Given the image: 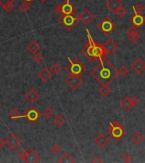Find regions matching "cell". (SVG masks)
<instances>
[{
    "instance_id": "obj_26",
    "label": "cell",
    "mask_w": 145,
    "mask_h": 163,
    "mask_svg": "<svg viewBox=\"0 0 145 163\" xmlns=\"http://www.w3.org/2000/svg\"><path fill=\"white\" fill-rule=\"evenodd\" d=\"M110 92H111V89L110 88L109 85H102L99 89V93L104 98H106L109 94H110Z\"/></svg>"
},
{
    "instance_id": "obj_13",
    "label": "cell",
    "mask_w": 145,
    "mask_h": 163,
    "mask_svg": "<svg viewBox=\"0 0 145 163\" xmlns=\"http://www.w3.org/2000/svg\"><path fill=\"white\" fill-rule=\"evenodd\" d=\"M5 142H6V145L10 150H12V151L16 150L18 146L21 145V143H22L21 142V139L16 134H12L9 135Z\"/></svg>"
},
{
    "instance_id": "obj_43",
    "label": "cell",
    "mask_w": 145,
    "mask_h": 163,
    "mask_svg": "<svg viewBox=\"0 0 145 163\" xmlns=\"http://www.w3.org/2000/svg\"><path fill=\"white\" fill-rule=\"evenodd\" d=\"M0 106H1V103H0Z\"/></svg>"
},
{
    "instance_id": "obj_30",
    "label": "cell",
    "mask_w": 145,
    "mask_h": 163,
    "mask_svg": "<svg viewBox=\"0 0 145 163\" xmlns=\"http://www.w3.org/2000/svg\"><path fill=\"white\" fill-rule=\"evenodd\" d=\"M133 12L136 13V14H143V10H144V7L143 5L140 3L137 4L135 6H133Z\"/></svg>"
},
{
    "instance_id": "obj_21",
    "label": "cell",
    "mask_w": 145,
    "mask_h": 163,
    "mask_svg": "<svg viewBox=\"0 0 145 163\" xmlns=\"http://www.w3.org/2000/svg\"><path fill=\"white\" fill-rule=\"evenodd\" d=\"M40 98V95L38 94L37 90L35 89H30L29 91H27L25 94V99L30 103L34 104Z\"/></svg>"
},
{
    "instance_id": "obj_6",
    "label": "cell",
    "mask_w": 145,
    "mask_h": 163,
    "mask_svg": "<svg viewBox=\"0 0 145 163\" xmlns=\"http://www.w3.org/2000/svg\"><path fill=\"white\" fill-rule=\"evenodd\" d=\"M79 21V18L76 16V15H66L61 16L59 18V23L62 26L67 32H71L72 29L77 25Z\"/></svg>"
},
{
    "instance_id": "obj_23",
    "label": "cell",
    "mask_w": 145,
    "mask_h": 163,
    "mask_svg": "<svg viewBox=\"0 0 145 163\" xmlns=\"http://www.w3.org/2000/svg\"><path fill=\"white\" fill-rule=\"evenodd\" d=\"M66 118H65V116H63V115H58L54 119V124L55 126L57 127H61L63 125H65V123H66Z\"/></svg>"
},
{
    "instance_id": "obj_7",
    "label": "cell",
    "mask_w": 145,
    "mask_h": 163,
    "mask_svg": "<svg viewBox=\"0 0 145 163\" xmlns=\"http://www.w3.org/2000/svg\"><path fill=\"white\" fill-rule=\"evenodd\" d=\"M97 27L99 29L100 32L103 33L105 36H109L110 33H112L116 29V25L115 22L111 20L110 17H105L104 20L100 21V23Z\"/></svg>"
},
{
    "instance_id": "obj_38",
    "label": "cell",
    "mask_w": 145,
    "mask_h": 163,
    "mask_svg": "<svg viewBox=\"0 0 145 163\" xmlns=\"http://www.w3.org/2000/svg\"><path fill=\"white\" fill-rule=\"evenodd\" d=\"M16 0H0V5L4 8L6 4H9V3H15Z\"/></svg>"
},
{
    "instance_id": "obj_33",
    "label": "cell",
    "mask_w": 145,
    "mask_h": 163,
    "mask_svg": "<svg viewBox=\"0 0 145 163\" xmlns=\"http://www.w3.org/2000/svg\"><path fill=\"white\" fill-rule=\"evenodd\" d=\"M50 150L54 154H59L62 151V147L60 146L59 144H54V145L51 147Z\"/></svg>"
},
{
    "instance_id": "obj_1",
    "label": "cell",
    "mask_w": 145,
    "mask_h": 163,
    "mask_svg": "<svg viewBox=\"0 0 145 163\" xmlns=\"http://www.w3.org/2000/svg\"><path fill=\"white\" fill-rule=\"evenodd\" d=\"M91 75L101 85H110L118 77V70L107 59L100 60L99 65L92 70Z\"/></svg>"
},
{
    "instance_id": "obj_3",
    "label": "cell",
    "mask_w": 145,
    "mask_h": 163,
    "mask_svg": "<svg viewBox=\"0 0 145 163\" xmlns=\"http://www.w3.org/2000/svg\"><path fill=\"white\" fill-rule=\"evenodd\" d=\"M68 60L70 61V63L66 67V71L70 75L81 77L87 71L86 66L84 65L82 61L79 60L78 58H75L74 60H71L70 58H68Z\"/></svg>"
},
{
    "instance_id": "obj_31",
    "label": "cell",
    "mask_w": 145,
    "mask_h": 163,
    "mask_svg": "<svg viewBox=\"0 0 145 163\" xmlns=\"http://www.w3.org/2000/svg\"><path fill=\"white\" fill-rule=\"evenodd\" d=\"M19 10H21V12L26 13L30 9V3L28 2H23L21 5H19Z\"/></svg>"
},
{
    "instance_id": "obj_18",
    "label": "cell",
    "mask_w": 145,
    "mask_h": 163,
    "mask_svg": "<svg viewBox=\"0 0 145 163\" xmlns=\"http://www.w3.org/2000/svg\"><path fill=\"white\" fill-rule=\"evenodd\" d=\"M94 142L99 148L104 149L108 145V144L110 143V139L104 133H100L99 134H98L95 137Z\"/></svg>"
},
{
    "instance_id": "obj_10",
    "label": "cell",
    "mask_w": 145,
    "mask_h": 163,
    "mask_svg": "<svg viewBox=\"0 0 145 163\" xmlns=\"http://www.w3.org/2000/svg\"><path fill=\"white\" fill-rule=\"evenodd\" d=\"M83 79L80 76H73L71 75L68 78H66V83L69 88L72 90H76L80 88V86L83 84Z\"/></svg>"
},
{
    "instance_id": "obj_36",
    "label": "cell",
    "mask_w": 145,
    "mask_h": 163,
    "mask_svg": "<svg viewBox=\"0 0 145 163\" xmlns=\"http://www.w3.org/2000/svg\"><path fill=\"white\" fill-rule=\"evenodd\" d=\"M126 14H127V10L122 7V8L118 10V12L116 13V15L118 17H120V18H123V17L126 16Z\"/></svg>"
},
{
    "instance_id": "obj_37",
    "label": "cell",
    "mask_w": 145,
    "mask_h": 163,
    "mask_svg": "<svg viewBox=\"0 0 145 163\" xmlns=\"http://www.w3.org/2000/svg\"><path fill=\"white\" fill-rule=\"evenodd\" d=\"M25 154H26V151H25V149H21V151H18V153H17V155L21 158V160H22L23 161H24V159H25Z\"/></svg>"
},
{
    "instance_id": "obj_22",
    "label": "cell",
    "mask_w": 145,
    "mask_h": 163,
    "mask_svg": "<svg viewBox=\"0 0 145 163\" xmlns=\"http://www.w3.org/2000/svg\"><path fill=\"white\" fill-rule=\"evenodd\" d=\"M27 49H28V51H29L30 53L32 54H37L39 53V51H40V46L38 45L36 41H32L31 43H28L27 45Z\"/></svg>"
},
{
    "instance_id": "obj_25",
    "label": "cell",
    "mask_w": 145,
    "mask_h": 163,
    "mask_svg": "<svg viewBox=\"0 0 145 163\" xmlns=\"http://www.w3.org/2000/svg\"><path fill=\"white\" fill-rule=\"evenodd\" d=\"M59 163H74L76 162L75 159L72 157V155H71L69 153H66L65 155H63L60 159L59 160Z\"/></svg>"
},
{
    "instance_id": "obj_39",
    "label": "cell",
    "mask_w": 145,
    "mask_h": 163,
    "mask_svg": "<svg viewBox=\"0 0 145 163\" xmlns=\"http://www.w3.org/2000/svg\"><path fill=\"white\" fill-rule=\"evenodd\" d=\"M92 162H93V163H95V162L101 163V162H102V160L100 159L99 156H95V157H94L93 159L92 160Z\"/></svg>"
},
{
    "instance_id": "obj_8",
    "label": "cell",
    "mask_w": 145,
    "mask_h": 163,
    "mask_svg": "<svg viewBox=\"0 0 145 163\" xmlns=\"http://www.w3.org/2000/svg\"><path fill=\"white\" fill-rule=\"evenodd\" d=\"M138 102L136 96H125L120 101V106L124 110H129L137 106Z\"/></svg>"
},
{
    "instance_id": "obj_19",
    "label": "cell",
    "mask_w": 145,
    "mask_h": 163,
    "mask_svg": "<svg viewBox=\"0 0 145 163\" xmlns=\"http://www.w3.org/2000/svg\"><path fill=\"white\" fill-rule=\"evenodd\" d=\"M131 22L136 27H140L143 25L145 24V16L143 14H136L134 13L133 17L130 18Z\"/></svg>"
},
{
    "instance_id": "obj_41",
    "label": "cell",
    "mask_w": 145,
    "mask_h": 163,
    "mask_svg": "<svg viewBox=\"0 0 145 163\" xmlns=\"http://www.w3.org/2000/svg\"><path fill=\"white\" fill-rule=\"evenodd\" d=\"M24 2H28V3H31V2H32L34 0H23Z\"/></svg>"
},
{
    "instance_id": "obj_9",
    "label": "cell",
    "mask_w": 145,
    "mask_h": 163,
    "mask_svg": "<svg viewBox=\"0 0 145 163\" xmlns=\"http://www.w3.org/2000/svg\"><path fill=\"white\" fill-rule=\"evenodd\" d=\"M40 117H41V114L39 113V111L33 107H31L26 110L25 114L22 115L21 118H25L32 124H35L40 119Z\"/></svg>"
},
{
    "instance_id": "obj_35",
    "label": "cell",
    "mask_w": 145,
    "mask_h": 163,
    "mask_svg": "<svg viewBox=\"0 0 145 163\" xmlns=\"http://www.w3.org/2000/svg\"><path fill=\"white\" fill-rule=\"evenodd\" d=\"M121 159H122V161H124V162L129 163V162H132L133 161V158L132 155L128 154V153H126V154H125L122 157H121Z\"/></svg>"
},
{
    "instance_id": "obj_28",
    "label": "cell",
    "mask_w": 145,
    "mask_h": 163,
    "mask_svg": "<svg viewBox=\"0 0 145 163\" xmlns=\"http://www.w3.org/2000/svg\"><path fill=\"white\" fill-rule=\"evenodd\" d=\"M50 72L52 73V75H58L60 71H61V66L59 65L58 63H54L53 65L50 66L49 68Z\"/></svg>"
},
{
    "instance_id": "obj_4",
    "label": "cell",
    "mask_w": 145,
    "mask_h": 163,
    "mask_svg": "<svg viewBox=\"0 0 145 163\" xmlns=\"http://www.w3.org/2000/svg\"><path fill=\"white\" fill-rule=\"evenodd\" d=\"M109 134L116 141H120L122 137L126 134V131L120 122L113 121L109 123Z\"/></svg>"
},
{
    "instance_id": "obj_15",
    "label": "cell",
    "mask_w": 145,
    "mask_h": 163,
    "mask_svg": "<svg viewBox=\"0 0 145 163\" xmlns=\"http://www.w3.org/2000/svg\"><path fill=\"white\" fill-rule=\"evenodd\" d=\"M132 69L138 75H141L145 71V61L142 58H138L131 64Z\"/></svg>"
},
{
    "instance_id": "obj_20",
    "label": "cell",
    "mask_w": 145,
    "mask_h": 163,
    "mask_svg": "<svg viewBox=\"0 0 145 163\" xmlns=\"http://www.w3.org/2000/svg\"><path fill=\"white\" fill-rule=\"evenodd\" d=\"M37 77H38V78H39L43 83H47V82H49L51 80V78H52V73L50 72L49 69H47L45 67H43V68L38 72Z\"/></svg>"
},
{
    "instance_id": "obj_42",
    "label": "cell",
    "mask_w": 145,
    "mask_h": 163,
    "mask_svg": "<svg viewBox=\"0 0 145 163\" xmlns=\"http://www.w3.org/2000/svg\"><path fill=\"white\" fill-rule=\"evenodd\" d=\"M41 2H42V3H45V2H47L48 0H40Z\"/></svg>"
},
{
    "instance_id": "obj_12",
    "label": "cell",
    "mask_w": 145,
    "mask_h": 163,
    "mask_svg": "<svg viewBox=\"0 0 145 163\" xmlns=\"http://www.w3.org/2000/svg\"><path fill=\"white\" fill-rule=\"evenodd\" d=\"M119 45L116 43V42L112 38H109L108 40L104 43V52L106 55H111L116 52L117 49H119Z\"/></svg>"
},
{
    "instance_id": "obj_40",
    "label": "cell",
    "mask_w": 145,
    "mask_h": 163,
    "mask_svg": "<svg viewBox=\"0 0 145 163\" xmlns=\"http://www.w3.org/2000/svg\"><path fill=\"white\" fill-rule=\"evenodd\" d=\"M4 144H6V142L4 141V139L0 138V150H1V149L4 146Z\"/></svg>"
},
{
    "instance_id": "obj_2",
    "label": "cell",
    "mask_w": 145,
    "mask_h": 163,
    "mask_svg": "<svg viewBox=\"0 0 145 163\" xmlns=\"http://www.w3.org/2000/svg\"><path fill=\"white\" fill-rule=\"evenodd\" d=\"M86 32L87 33L88 41L82 49V53L91 61H100L105 58L106 54L104 52V45L99 44L98 43H96L91 37L89 31L87 29L86 30Z\"/></svg>"
},
{
    "instance_id": "obj_29",
    "label": "cell",
    "mask_w": 145,
    "mask_h": 163,
    "mask_svg": "<svg viewBox=\"0 0 145 163\" xmlns=\"http://www.w3.org/2000/svg\"><path fill=\"white\" fill-rule=\"evenodd\" d=\"M54 114V110L50 107H48L46 108L44 111H43V116L45 117V119H50Z\"/></svg>"
},
{
    "instance_id": "obj_27",
    "label": "cell",
    "mask_w": 145,
    "mask_h": 163,
    "mask_svg": "<svg viewBox=\"0 0 145 163\" xmlns=\"http://www.w3.org/2000/svg\"><path fill=\"white\" fill-rule=\"evenodd\" d=\"M9 117L11 119H19L22 117V114L20 110L16 109V108H14L12 110L9 111Z\"/></svg>"
},
{
    "instance_id": "obj_11",
    "label": "cell",
    "mask_w": 145,
    "mask_h": 163,
    "mask_svg": "<svg viewBox=\"0 0 145 163\" xmlns=\"http://www.w3.org/2000/svg\"><path fill=\"white\" fill-rule=\"evenodd\" d=\"M126 33L128 37V40L130 41L131 43H137V42L140 39V34L139 32L137 31V29L136 26H132L129 28L126 29Z\"/></svg>"
},
{
    "instance_id": "obj_44",
    "label": "cell",
    "mask_w": 145,
    "mask_h": 163,
    "mask_svg": "<svg viewBox=\"0 0 145 163\" xmlns=\"http://www.w3.org/2000/svg\"><path fill=\"white\" fill-rule=\"evenodd\" d=\"M144 111H145V107H144Z\"/></svg>"
},
{
    "instance_id": "obj_34",
    "label": "cell",
    "mask_w": 145,
    "mask_h": 163,
    "mask_svg": "<svg viewBox=\"0 0 145 163\" xmlns=\"http://www.w3.org/2000/svg\"><path fill=\"white\" fill-rule=\"evenodd\" d=\"M43 60H44V58H43V56H42L40 53L34 54H33V61H35L36 63H37V64L42 63V62L43 61Z\"/></svg>"
},
{
    "instance_id": "obj_14",
    "label": "cell",
    "mask_w": 145,
    "mask_h": 163,
    "mask_svg": "<svg viewBox=\"0 0 145 163\" xmlns=\"http://www.w3.org/2000/svg\"><path fill=\"white\" fill-rule=\"evenodd\" d=\"M78 18L79 20L83 22V24H84L85 26H87L94 20V15L88 9L86 8L83 12L81 13V15L79 16Z\"/></svg>"
},
{
    "instance_id": "obj_16",
    "label": "cell",
    "mask_w": 145,
    "mask_h": 163,
    "mask_svg": "<svg viewBox=\"0 0 145 163\" xmlns=\"http://www.w3.org/2000/svg\"><path fill=\"white\" fill-rule=\"evenodd\" d=\"M105 7L108 9L110 12L116 15V13L118 12V10L123 7V5L120 0H109L105 4Z\"/></svg>"
},
{
    "instance_id": "obj_5",
    "label": "cell",
    "mask_w": 145,
    "mask_h": 163,
    "mask_svg": "<svg viewBox=\"0 0 145 163\" xmlns=\"http://www.w3.org/2000/svg\"><path fill=\"white\" fill-rule=\"evenodd\" d=\"M54 11L56 14L61 15V16L75 15L76 12V7L70 0H65L64 3L58 4L54 7Z\"/></svg>"
},
{
    "instance_id": "obj_24",
    "label": "cell",
    "mask_w": 145,
    "mask_h": 163,
    "mask_svg": "<svg viewBox=\"0 0 145 163\" xmlns=\"http://www.w3.org/2000/svg\"><path fill=\"white\" fill-rule=\"evenodd\" d=\"M143 135L141 133H139V132H137V133H135V134H133L132 135V137H131V140L133 141V143H135L136 144H141L143 142Z\"/></svg>"
},
{
    "instance_id": "obj_17",
    "label": "cell",
    "mask_w": 145,
    "mask_h": 163,
    "mask_svg": "<svg viewBox=\"0 0 145 163\" xmlns=\"http://www.w3.org/2000/svg\"><path fill=\"white\" fill-rule=\"evenodd\" d=\"M40 160H41L40 155H38L34 150L31 149L29 151H26L24 161L26 163H37L40 161Z\"/></svg>"
},
{
    "instance_id": "obj_32",
    "label": "cell",
    "mask_w": 145,
    "mask_h": 163,
    "mask_svg": "<svg viewBox=\"0 0 145 163\" xmlns=\"http://www.w3.org/2000/svg\"><path fill=\"white\" fill-rule=\"evenodd\" d=\"M118 73H119V75H120L121 77H126V76L130 73V71H129V69L126 65H122L120 69L118 70Z\"/></svg>"
}]
</instances>
